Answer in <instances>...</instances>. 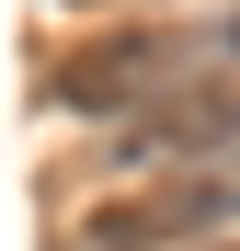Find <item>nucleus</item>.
<instances>
[{
    "label": "nucleus",
    "instance_id": "nucleus-1",
    "mask_svg": "<svg viewBox=\"0 0 240 251\" xmlns=\"http://www.w3.org/2000/svg\"><path fill=\"white\" fill-rule=\"evenodd\" d=\"M114 160L126 172H206L240 160V69H183L160 103H137L114 126Z\"/></svg>",
    "mask_w": 240,
    "mask_h": 251
},
{
    "label": "nucleus",
    "instance_id": "nucleus-2",
    "mask_svg": "<svg viewBox=\"0 0 240 251\" xmlns=\"http://www.w3.org/2000/svg\"><path fill=\"white\" fill-rule=\"evenodd\" d=\"M240 217L229 172H149L137 194H103L92 217H80V251H194Z\"/></svg>",
    "mask_w": 240,
    "mask_h": 251
},
{
    "label": "nucleus",
    "instance_id": "nucleus-3",
    "mask_svg": "<svg viewBox=\"0 0 240 251\" xmlns=\"http://www.w3.org/2000/svg\"><path fill=\"white\" fill-rule=\"evenodd\" d=\"M183 57H194V34H172V23H137V34H103V46H80V57H57V114H114L126 126L137 103H160L183 80Z\"/></svg>",
    "mask_w": 240,
    "mask_h": 251
},
{
    "label": "nucleus",
    "instance_id": "nucleus-4",
    "mask_svg": "<svg viewBox=\"0 0 240 251\" xmlns=\"http://www.w3.org/2000/svg\"><path fill=\"white\" fill-rule=\"evenodd\" d=\"M217 46H229V57H240V12H229V34H217Z\"/></svg>",
    "mask_w": 240,
    "mask_h": 251
},
{
    "label": "nucleus",
    "instance_id": "nucleus-5",
    "mask_svg": "<svg viewBox=\"0 0 240 251\" xmlns=\"http://www.w3.org/2000/svg\"><path fill=\"white\" fill-rule=\"evenodd\" d=\"M194 251H240V240H194Z\"/></svg>",
    "mask_w": 240,
    "mask_h": 251
},
{
    "label": "nucleus",
    "instance_id": "nucleus-6",
    "mask_svg": "<svg viewBox=\"0 0 240 251\" xmlns=\"http://www.w3.org/2000/svg\"><path fill=\"white\" fill-rule=\"evenodd\" d=\"M229 194H240V160H229Z\"/></svg>",
    "mask_w": 240,
    "mask_h": 251
}]
</instances>
